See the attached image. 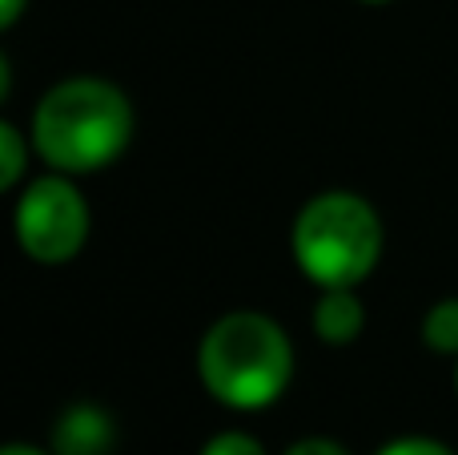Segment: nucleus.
<instances>
[{
    "mask_svg": "<svg viewBox=\"0 0 458 455\" xmlns=\"http://www.w3.org/2000/svg\"><path fill=\"white\" fill-rule=\"evenodd\" d=\"M374 455H454L446 443L430 440V435H398V440L382 443Z\"/></svg>",
    "mask_w": 458,
    "mask_h": 455,
    "instance_id": "obj_10",
    "label": "nucleus"
},
{
    "mask_svg": "<svg viewBox=\"0 0 458 455\" xmlns=\"http://www.w3.org/2000/svg\"><path fill=\"white\" fill-rule=\"evenodd\" d=\"M282 455H354V451L342 448L338 440H326V435H306V440L290 443Z\"/></svg>",
    "mask_w": 458,
    "mask_h": 455,
    "instance_id": "obj_11",
    "label": "nucleus"
},
{
    "mask_svg": "<svg viewBox=\"0 0 458 455\" xmlns=\"http://www.w3.org/2000/svg\"><path fill=\"white\" fill-rule=\"evenodd\" d=\"M21 250L40 266H64L89 242V202L69 174L48 169L21 190L13 210Z\"/></svg>",
    "mask_w": 458,
    "mask_h": 455,
    "instance_id": "obj_4",
    "label": "nucleus"
},
{
    "mask_svg": "<svg viewBox=\"0 0 458 455\" xmlns=\"http://www.w3.org/2000/svg\"><path fill=\"white\" fill-rule=\"evenodd\" d=\"M133 101L105 77L56 81L32 109V150L48 169L85 177L113 166L133 142Z\"/></svg>",
    "mask_w": 458,
    "mask_h": 455,
    "instance_id": "obj_1",
    "label": "nucleus"
},
{
    "mask_svg": "<svg viewBox=\"0 0 458 455\" xmlns=\"http://www.w3.org/2000/svg\"><path fill=\"white\" fill-rule=\"evenodd\" d=\"M198 455H266V448L250 432H217Z\"/></svg>",
    "mask_w": 458,
    "mask_h": 455,
    "instance_id": "obj_9",
    "label": "nucleus"
},
{
    "mask_svg": "<svg viewBox=\"0 0 458 455\" xmlns=\"http://www.w3.org/2000/svg\"><path fill=\"white\" fill-rule=\"evenodd\" d=\"M24 8H29V0H0V24H4V29H13V24L21 21Z\"/></svg>",
    "mask_w": 458,
    "mask_h": 455,
    "instance_id": "obj_12",
    "label": "nucleus"
},
{
    "mask_svg": "<svg viewBox=\"0 0 458 455\" xmlns=\"http://www.w3.org/2000/svg\"><path fill=\"white\" fill-rule=\"evenodd\" d=\"M117 443L109 411L97 403H72L53 427V455H109Z\"/></svg>",
    "mask_w": 458,
    "mask_h": 455,
    "instance_id": "obj_5",
    "label": "nucleus"
},
{
    "mask_svg": "<svg viewBox=\"0 0 458 455\" xmlns=\"http://www.w3.org/2000/svg\"><path fill=\"white\" fill-rule=\"evenodd\" d=\"M198 375L209 399L229 411H266L290 391L293 343L261 311H229L209 322L198 347Z\"/></svg>",
    "mask_w": 458,
    "mask_h": 455,
    "instance_id": "obj_2",
    "label": "nucleus"
},
{
    "mask_svg": "<svg viewBox=\"0 0 458 455\" xmlns=\"http://www.w3.org/2000/svg\"><path fill=\"white\" fill-rule=\"evenodd\" d=\"M382 242L386 234L378 210L354 190L314 193L290 230L293 262L318 290L366 282L382 258Z\"/></svg>",
    "mask_w": 458,
    "mask_h": 455,
    "instance_id": "obj_3",
    "label": "nucleus"
},
{
    "mask_svg": "<svg viewBox=\"0 0 458 455\" xmlns=\"http://www.w3.org/2000/svg\"><path fill=\"white\" fill-rule=\"evenodd\" d=\"M29 153L32 150V137H24L13 121H0V190H16L29 169Z\"/></svg>",
    "mask_w": 458,
    "mask_h": 455,
    "instance_id": "obj_8",
    "label": "nucleus"
},
{
    "mask_svg": "<svg viewBox=\"0 0 458 455\" xmlns=\"http://www.w3.org/2000/svg\"><path fill=\"white\" fill-rule=\"evenodd\" d=\"M358 4H390V0H358Z\"/></svg>",
    "mask_w": 458,
    "mask_h": 455,
    "instance_id": "obj_14",
    "label": "nucleus"
},
{
    "mask_svg": "<svg viewBox=\"0 0 458 455\" xmlns=\"http://www.w3.org/2000/svg\"><path fill=\"white\" fill-rule=\"evenodd\" d=\"M0 455H53V451H40V448H32V443H8Z\"/></svg>",
    "mask_w": 458,
    "mask_h": 455,
    "instance_id": "obj_13",
    "label": "nucleus"
},
{
    "mask_svg": "<svg viewBox=\"0 0 458 455\" xmlns=\"http://www.w3.org/2000/svg\"><path fill=\"white\" fill-rule=\"evenodd\" d=\"M310 327L322 343L350 347L366 331V306L358 298V287H330L318 290V303L310 311Z\"/></svg>",
    "mask_w": 458,
    "mask_h": 455,
    "instance_id": "obj_6",
    "label": "nucleus"
},
{
    "mask_svg": "<svg viewBox=\"0 0 458 455\" xmlns=\"http://www.w3.org/2000/svg\"><path fill=\"white\" fill-rule=\"evenodd\" d=\"M454 387H458V359H454Z\"/></svg>",
    "mask_w": 458,
    "mask_h": 455,
    "instance_id": "obj_15",
    "label": "nucleus"
},
{
    "mask_svg": "<svg viewBox=\"0 0 458 455\" xmlns=\"http://www.w3.org/2000/svg\"><path fill=\"white\" fill-rule=\"evenodd\" d=\"M422 343L435 355L458 359V295L438 298L427 311V319H422Z\"/></svg>",
    "mask_w": 458,
    "mask_h": 455,
    "instance_id": "obj_7",
    "label": "nucleus"
}]
</instances>
